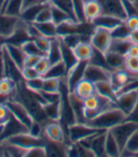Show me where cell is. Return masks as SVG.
I'll list each match as a JSON object with an SVG mask.
<instances>
[{
    "label": "cell",
    "mask_w": 138,
    "mask_h": 157,
    "mask_svg": "<svg viewBox=\"0 0 138 157\" xmlns=\"http://www.w3.org/2000/svg\"><path fill=\"white\" fill-rule=\"evenodd\" d=\"M127 118L128 116L120 108H118L117 106H113L101 112L93 119L86 121V123L97 129L107 131L117 126L119 123L127 120Z\"/></svg>",
    "instance_id": "cell-1"
},
{
    "label": "cell",
    "mask_w": 138,
    "mask_h": 157,
    "mask_svg": "<svg viewBox=\"0 0 138 157\" xmlns=\"http://www.w3.org/2000/svg\"><path fill=\"white\" fill-rule=\"evenodd\" d=\"M4 104L9 110L10 114L16 118L23 126H25L28 131H29L35 119L30 114L29 109L15 98H7L4 100Z\"/></svg>",
    "instance_id": "cell-2"
},
{
    "label": "cell",
    "mask_w": 138,
    "mask_h": 157,
    "mask_svg": "<svg viewBox=\"0 0 138 157\" xmlns=\"http://www.w3.org/2000/svg\"><path fill=\"white\" fill-rule=\"evenodd\" d=\"M104 131L89 125L86 122H75L67 126L68 140L70 143H78L96 136Z\"/></svg>",
    "instance_id": "cell-3"
},
{
    "label": "cell",
    "mask_w": 138,
    "mask_h": 157,
    "mask_svg": "<svg viewBox=\"0 0 138 157\" xmlns=\"http://www.w3.org/2000/svg\"><path fill=\"white\" fill-rule=\"evenodd\" d=\"M138 129V123L132 121V120H125L122 123H119L117 126L113 127L109 131L113 133L114 138L117 139L118 146L123 151L126 144H127L129 138L132 136V134Z\"/></svg>",
    "instance_id": "cell-4"
},
{
    "label": "cell",
    "mask_w": 138,
    "mask_h": 157,
    "mask_svg": "<svg viewBox=\"0 0 138 157\" xmlns=\"http://www.w3.org/2000/svg\"><path fill=\"white\" fill-rule=\"evenodd\" d=\"M112 39V30L101 27H95L90 37V44L95 50L105 54L109 50Z\"/></svg>",
    "instance_id": "cell-5"
},
{
    "label": "cell",
    "mask_w": 138,
    "mask_h": 157,
    "mask_svg": "<svg viewBox=\"0 0 138 157\" xmlns=\"http://www.w3.org/2000/svg\"><path fill=\"white\" fill-rule=\"evenodd\" d=\"M0 141H4L9 144L17 146L19 148L22 149H29L34 146H39V145H45V139L43 136H34L29 132H20L11 136L8 138H5L3 140Z\"/></svg>",
    "instance_id": "cell-6"
},
{
    "label": "cell",
    "mask_w": 138,
    "mask_h": 157,
    "mask_svg": "<svg viewBox=\"0 0 138 157\" xmlns=\"http://www.w3.org/2000/svg\"><path fill=\"white\" fill-rule=\"evenodd\" d=\"M43 137L50 142L65 143V131L61 121L48 120L45 122L43 131Z\"/></svg>",
    "instance_id": "cell-7"
},
{
    "label": "cell",
    "mask_w": 138,
    "mask_h": 157,
    "mask_svg": "<svg viewBox=\"0 0 138 157\" xmlns=\"http://www.w3.org/2000/svg\"><path fill=\"white\" fill-rule=\"evenodd\" d=\"M112 72V70L106 68V67L88 62L85 67L83 78H86V80L92 82L93 83H97L103 81L110 82Z\"/></svg>",
    "instance_id": "cell-8"
},
{
    "label": "cell",
    "mask_w": 138,
    "mask_h": 157,
    "mask_svg": "<svg viewBox=\"0 0 138 157\" xmlns=\"http://www.w3.org/2000/svg\"><path fill=\"white\" fill-rule=\"evenodd\" d=\"M21 18L0 13V36L9 40L16 32Z\"/></svg>",
    "instance_id": "cell-9"
},
{
    "label": "cell",
    "mask_w": 138,
    "mask_h": 157,
    "mask_svg": "<svg viewBox=\"0 0 138 157\" xmlns=\"http://www.w3.org/2000/svg\"><path fill=\"white\" fill-rule=\"evenodd\" d=\"M87 63L88 62L79 61L71 69L67 71L64 82L66 83L68 92H72L78 82H79L84 78V71Z\"/></svg>",
    "instance_id": "cell-10"
},
{
    "label": "cell",
    "mask_w": 138,
    "mask_h": 157,
    "mask_svg": "<svg viewBox=\"0 0 138 157\" xmlns=\"http://www.w3.org/2000/svg\"><path fill=\"white\" fill-rule=\"evenodd\" d=\"M137 101H138V89H132V90L118 94L116 104L126 115L129 116L134 109Z\"/></svg>",
    "instance_id": "cell-11"
},
{
    "label": "cell",
    "mask_w": 138,
    "mask_h": 157,
    "mask_svg": "<svg viewBox=\"0 0 138 157\" xmlns=\"http://www.w3.org/2000/svg\"><path fill=\"white\" fill-rule=\"evenodd\" d=\"M108 131V130H107ZM107 131H102L96 136L87 138L83 141L78 143H82L84 146L89 147L96 154V157H106L105 151V140H106V132Z\"/></svg>",
    "instance_id": "cell-12"
},
{
    "label": "cell",
    "mask_w": 138,
    "mask_h": 157,
    "mask_svg": "<svg viewBox=\"0 0 138 157\" xmlns=\"http://www.w3.org/2000/svg\"><path fill=\"white\" fill-rule=\"evenodd\" d=\"M102 7L103 14L117 16L122 20L127 19L122 0H98Z\"/></svg>",
    "instance_id": "cell-13"
},
{
    "label": "cell",
    "mask_w": 138,
    "mask_h": 157,
    "mask_svg": "<svg viewBox=\"0 0 138 157\" xmlns=\"http://www.w3.org/2000/svg\"><path fill=\"white\" fill-rule=\"evenodd\" d=\"M3 47L10 60L14 63V64L18 67V69L22 71V69L25 67V60L27 57V54L24 52V50L22 49L19 44H15L10 42H7Z\"/></svg>",
    "instance_id": "cell-14"
},
{
    "label": "cell",
    "mask_w": 138,
    "mask_h": 157,
    "mask_svg": "<svg viewBox=\"0 0 138 157\" xmlns=\"http://www.w3.org/2000/svg\"><path fill=\"white\" fill-rule=\"evenodd\" d=\"M133 81L132 77L129 74V72L126 69H121V70H117L113 71L110 78V82L113 86V88L116 90L117 94L121 90V89L127 85L129 82Z\"/></svg>",
    "instance_id": "cell-15"
},
{
    "label": "cell",
    "mask_w": 138,
    "mask_h": 157,
    "mask_svg": "<svg viewBox=\"0 0 138 157\" xmlns=\"http://www.w3.org/2000/svg\"><path fill=\"white\" fill-rule=\"evenodd\" d=\"M124 20L113 16L110 14H103L101 13L98 17H96L93 21L91 22V24L94 27H101V28H105L110 30L114 29L117 27L124 23Z\"/></svg>",
    "instance_id": "cell-16"
},
{
    "label": "cell",
    "mask_w": 138,
    "mask_h": 157,
    "mask_svg": "<svg viewBox=\"0 0 138 157\" xmlns=\"http://www.w3.org/2000/svg\"><path fill=\"white\" fill-rule=\"evenodd\" d=\"M68 101L73 111L76 122H86L84 117L83 99L79 98L74 92H68Z\"/></svg>",
    "instance_id": "cell-17"
},
{
    "label": "cell",
    "mask_w": 138,
    "mask_h": 157,
    "mask_svg": "<svg viewBox=\"0 0 138 157\" xmlns=\"http://www.w3.org/2000/svg\"><path fill=\"white\" fill-rule=\"evenodd\" d=\"M63 94V93H62ZM63 98L55 102L47 103L43 106V110L47 117L52 121H61L63 118Z\"/></svg>",
    "instance_id": "cell-18"
},
{
    "label": "cell",
    "mask_w": 138,
    "mask_h": 157,
    "mask_svg": "<svg viewBox=\"0 0 138 157\" xmlns=\"http://www.w3.org/2000/svg\"><path fill=\"white\" fill-rule=\"evenodd\" d=\"M73 51L78 61L89 62L92 59V57H93L95 49L92 47L90 42L82 41L73 48Z\"/></svg>",
    "instance_id": "cell-19"
},
{
    "label": "cell",
    "mask_w": 138,
    "mask_h": 157,
    "mask_svg": "<svg viewBox=\"0 0 138 157\" xmlns=\"http://www.w3.org/2000/svg\"><path fill=\"white\" fill-rule=\"evenodd\" d=\"M104 58L108 67L112 71L125 69L126 56L113 51H107L104 54Z\"/></svg>",
    "instance_id": "cell-20"
},
{
    "label": "cell",
    "mask_w": 138,
    "mask_h": 157,
    "mask_svg": "<svg viewBox=\"0 0 138 157\" xmlns=\"http://www.w3.org/2000/svg\"><path fill=\"white\" fill-rule=\"evenodd\" d=\"M72 92H74L79 98L84 99L90 96H93L96 94L95 83L86 80V78H82L79 82H78V84L75 86Z\"/></svg>",
    "instance_id": "cell-21"
},
{
    "label": "cell",
    "mask_w": 138,
    "mask_h": 157,
    "mask_svg": "<svg viewBox=\"0 0 138 157\" xmlns=\"http://www.w3.org/2000/svg\"><path fill=\"white\" fill-rule=\"evenodd\" d=\"M95 87H96V93L98 95L110 99L111 101H113L114 103L117 102V94L116 90L113 88L110 82L103 81V82H97V83H95Z\"/></svg>",
    "instance_id": "cell-22"
},
{
    "label": "cell",
    "mask_w": 138,
    "mask_h": 157,
    "mask_svg": "<svg viewBox=\"0 0 138 157\" xmlns=\"http://www.w3.org/2000/svg\"><path fill=\"white\" fill-rule=\"evenodd\" d=\"M102 13V7L98 0H85L84 16L87 23H91L96 17Z\"/></svg>",
    "instance_id": "cell-23"
},
{
    "label": "cell",
    "mask_w": 138,
    "mask_h": 157,
    "mask_svg": "<svg viewBox=\"0 0 138 157\" xmlns=\"http://www.w3.org/2000/svg\"><path fill=\"white\" fill-rule=\"evenodd\" d=\"M132 41L129 38H113L108 51H113L124 56H127V53L132 47Z\"/></svg>",
    "instance_id": "cell-24"
},
{
    "label": "cell",
    "mask_w": 138,
    "mask_h": 157,
    "mask_svg": "<svg viewBox=\"0 0 138 157\" xmlns=\"http://www.w3.org/2000/svg\"><path fill=\"white\" fill-rule=\"evenodd\" d=\"M59 39H60V44H61V49H62V60L64 63L66 68H67V71H68L69 69H71L79 61L74 54L73 48L67 46L66 44H64L60 37H59Z\"/></svg>",
    "instance_id": "cell-25"
},
{
    "label": "cell",
    "mask_w": 138,
    "mask_h": 157,
    "mask_svg": "<svg viewBox=\"0 0 138 157\" xmlns=\"http://www.w3.org/2000/svg\"><path fill=\"white\" fill-rule=\"evenodd\" d=\"M105 151L106 157H119L121 156V150L118 146L117 139L114 138L113 133L108 130L106 132L105 140Z\"/></svg>",
    "instance_id": "cell-26"
},
{
    "label": "cell",
    "mask_w": 138,
    "mask_h": 157,
    "mask_svg": "<svg viewBox=\"0 0 138 157\" xmlns=\"http://www.w3.org/2000/svg\"><path fill=\"white\" fill-rule=\"evenodd\" d=\"M47 57L51 64L56 63L62 60V49L60 44V39L59 37H55L51 39V44L49 50L47 54Z\"/></svg>",
    "instance_id": "cell-27"
},
{
    "label": "cell",
    "mask_w": 138,
    "mask_h": 157,
    "mask_svg": "<svg viewBox=\"0 0 138 157\" xmlns=\"http://www.w3.org/2000/svg\"><path fill=\"white\" fill-rule=\"evenodd\" d=\"M17 86V82L9 77L0 78V96L9 98L13 94Z\"/></svg>",
    "instance_id": "cell-28"
},
{
    "label": "cell",
    "mask_w": 138,
    "mask_h": 157,
    "mask_svg": "<svg viewBox=\"0 0 138 157\" xmlns=\"http://www.w3.org/2000/svg\"><path fill=\"white\" fill-rule=\"evenodd\" d=\"M67 74V68L63 61H60L56 63L50 65L48 73L44 76V78H65Z\"/></svg>",
    "instance_id": "cell-29"
},
{
    "label": "cell",
    "mask_w": 138,
    "mask_h": 157,
    "mask_svg": "<svg viewBox=\"0 0 138 157\" xmlns=\"http://www.w3.org/2000/svg\"><path fill=\"white\" fill-rule=\"evenodd\" d=\"M63 80V78H44V84H43L42 91L45 93L61 92Z\"/></svg>",
    "instance_id": "cell-30"
},
{
    "label": "cell",
    "mask_w": 138,
    "mask_h": 157,
    "mask_svg": "<svg viewBox=\"0 0 138 157\" xmlns=\"http://www.w3.org/2000/svg\"><path fill=\"white\" fill-rule=\"evenodd\" d=\"M136 153H138V129L129 138L123 151L121 152V156H134Z\"/></svg>",
    "instance_id": "cell-31"
},
{
    "label": "cell",
    "mask_w": 138,
    "mask_h": 157,
    "mask_svg": "<svg viewBox=\"0 0 138 157\" xmlns=\"http://www.w3.org/2000/svg\"><path fill=\"white\" fill-rule=\"evenodd\" d=\"M50 8H51V12H52V22L55 25L59 26L63 23H65V22H67V21H70V20L74 21L70 15H69L68 13H66L64 10H63L59 7H57V6L50 3Z\"/></svg>",
    "instance_id": "cell-32"
},
{
    "label": "cell",
    "mask_w": 138,
    "mask_h": 157,
    "mask_svg": "<svg viewBox=\"0 0 138 157\" xmlns=\"http://www.w3.org/2000/svg\"><path fill=\"white\" fill-rule=\"evenodd\" d=\"M37 29H39L42 36L48 37V38H55L58 37L57 33V25H55L52 21L45 22V23H34Z\"/></svg>",
    "instance_id": "cell-33"
},
{
    "label": "cell",
    "mask_w": 138,
    "mask_h": 157,
    "mask_svg": "<svg viewBox=\"0 0 138 157\" xmlns=\"http://www.w3.org/2000/svg\"><path fill=\"white\" fill-rule=\"evenodd\" d=\"M22 4L23 0H8L2 13L9 15L20 17L22 12Z\"/></svg>",
    "instance_id": "cell-34"
},
{
    "label": "cell",
    "mask_w": 138,
    "mask_h": 157,
    "mask_svg": "<svg viewBox=\"0 0 138 157\" xmlns=\"http://www.w3.org/2000/svg\"><path fill=\"white\" fill-rule=\"evenodd\" d=\"M49 2L57 7H59L60 9H62L66 13H68L69 15L71 16V18L79 23L77 18H76V14H75V12H74V7H73V2L72 0H49Z\"/></svg>",
    "instance_id": "cell-35"
},
{
    "label": "cell",
    "mask_w": 138,
    "mask_h": 157,
    "mask_svg": "<svg viewBox=\"0 0 138 157\" xmlns=\"http://www.w3.org/2000/svg\"><path fill=\"white\" fill-rule=\"evenodd\" d=\"M50 21H52V12L50 8V3L48 0H47L44 6L37 13L33 23H45V22H50Z\"/></svg>",
    "instance_id": "cell-36"
},
{
    "label": "cell",
    "mask_w": 138,
    "mask_h": 157,
    "mask_svg": "<svg viewBox=\"0 0 138 157\" xmlns=\"http://www.w3.org/2000/svg\"><path fill=\"white\" fill-rule=\"evenodd\" d=\"M20 47L27 55H36V56H45L37 47L34 39H28L23 42Z\"/></svg>",
    "instance_id": "cell-37"
},
{
    "label": "cell",
    "mask_w": 138,
    "mask_h": 157,
    "mask_svg": "<svg viewBox=\"0 0 138 157\" xmlns=\"http://www.w3.org/2000/svg\"><path fill=\"white\" fill-rule=\"evenodd\" d=\"M125 69L129 72L133 80L138 78V57H128L126 56Z\"/></svg>",
    "instance_id": "cell-38"
},
{
    "label": "cell",
    "mask_w": 138,
    "mask_h": 157,
    "mask_svg": "<svg viewBox=\"0 0 138 157\" xmlns=\"http://www.w3.org/2000/svg\"><path fill=\"white\" fill-rule=\"evenodd\" d=\"M74 12L76 14V18L79 23H87L84 16V3L85 0H72Z\"/></svg>",
    "instance_id": "cell-39"
},
{
    "label": "cell",
    "mask_w": 138,
    "mask_h": 157,
    "mask_svg": "<svg viewBox=\"0 0 138 157\" xmlns=\"http://www.w3.org/2000/svg\"><path fill=\"white\" fill-rule=\"evenodd\" d=\"M48 155V149L45 145H39L34 146L27 150L25 157H47Z\"/></svg>",
    "instance_id": "cell-40"
},
{
    "label": "cell",
    "mask_w": 138,
    "mask_h": 157,
    "mask_svg": "<svg viewBox=\"0 0 138 157\" xmlns=\"http://www.w3.org/2000/svg\"><path fill=\"white\" fill-rule=\"evenodd\" d=\"M26 87L30 91H42L43 89V84H44V77L39 76L35 78H32L29 81H24Z\"/></svg>",
    "instance_id": "cell-41"
},
{
    "label": "cell",
    "mask_w": 138,
    "mask_h": 157,
    "mask_svg": "<svg viewBox=\"0 0 138 157\" xmlns=\"http://www.w3.org/2000/svg\"><path fill=\"white\" fill-rule=\"evenodd\" d=\"M132 30L126 26L125 22L123 24L119 25L114 29L112 30V37L113 38H129Z\"/></svg>",
    "instance_id": "cell-42"
},
{
    "label": "cell",
    "mask_w": 138,
    "mask_h": 157,
    "mask_svg": "<svg viewBox=\"0 0 138 157\" xmlns=\"http://www.w3.org/2000/svg\"><path fill=\"white\" fill-rule=\"evenodd\" d=\"M50 65H51V63L48 61L47 56H42V57L40 58V60H39V62L37 63L35 68H36L37 72L39 73V75L44 77L45 74L48 73Z\"/></svg>",
    "instance_id": "cell-43"
},
{
    "label": "cell",
    "mask_w": 138,
    "mask_h": 157,
    "mask_svg": "<svg viewBox=\"0 0 138 157\" xmlns=\"http://www.w3.org/2000/svg\"><path fill=\"white\" fill-rule=\"evenodd\" d=\"M35 41L37 47L39 48V49L47 56L49 48H50V44H51V38H48V37H44V36H41L39 38L34 39Z\"/></svg>",
    "instance_id": "cell-44"
},
{
    "label": "cell",
    "mask_w": 138,
    "mask_h": 157,
    "mask_svg": "<svg viewBox=\"0 0 138 157\" xmlns=\"http://www.w3.org/2000/svg\"><path fill=\"white\" fill-rule=\"evenodd\" d=\"M21 74L24 81H29L40 76L35 67H28V66H25L24 68L22 69Z\"/></svg>",
    "instance_id": "cell-45"
},
{
    "label": "cell",
    "mask_w": 138,
    "mask_h": 157,
    "mask_svg": "<svg viewBox=\"0 0 138 157\" xmlns=\"http://www.w3.org/2000/svg\"><path fill=\"white\" fill-rule=\"evenodd\" d=\"M10 114L9 110L7 109L6 105L3 102H0V124H4V123L10 118Z\"/></svg>",
    "instance_id": "cell-46"
},
{
    "label": "cell",
    "mask_w": 138,
    "mask_h": 157,
    "mask_svg": "<svg viewBox=\"0 0 138 157\" xmlns=\"http://www.w3.org/2000/svg\"><path fill=\"white\" fill-rule=\"evenodd\" d=\"M125 24L131 30L138 29V15L130 16L125 20Z\"/></svg>",
    "instance_id": "cell-47"
},
{
    "label": "cell",
    "mask_w": 138,
    "mask_h": 157,
    "mask_svg": "<svg viewBox=\"0 0 138 157\" xmlns=\"http://www.w3.org/2000/svg\"><path fill=\"white\" fill-rule=\"evenodd\" d=\"M41 57H42V56L27 55L26 60H25V66H28V67H35Z\"/></svg>",
    "instance_id": "cell-48"
},
{
    "label": "cell",
    "mask_w": 138,
    "mask_h": 157,
    "mask_svg": "<svg viewBox=\"0 0 138 157\" xmlns=\"http://www.w3.org/2000/svg\"><path fill=\"white\" fill-rule=\"evenodd\" d=\"M127 119L138 123V101H137V103H136L134 109L132 110V112L128 116V118H127Z\"/></svg>",
    "instance_id": "cell-49"
},
{
    "label": "cell",
    "mask_w": 138,
    "mask_h": 157,
    "mask_svg": "<svg viewBox=\"0 0 138 157\" xmlns=\"http://www.w3.org/2000/svg\"><path fill=\"white\" fill-rule=\"evenodd\" d=\"M127 56L128 57H138V44H132L127 53Z\"/></svg>",
    "instance_id": "cell-50"
},
{
    "label": "cell",
    "mask_w": 138,
    "mask_h": 157,
    "mask_svg": "<svg viewBox=\"0 0 138 157\" xmlns=\"http://www.w3.org/2000/svg\"><path fill=\"white\" fill-rule=\"evenodd\" d=\"M130 39H131L132 44H138V29H134V30H132L131 34H130Z\"/></svg>",
    "instance_id": "cell-51"
},
{
    "label": "cell",
    "mask_w": 138,
    "mask_h": 157,
    "mask_svg": "<svg viewBox=\"0 0 138 157\" xmlns=\"http://www.w3.org/2000/svg\"><path fill=\"white\" fill-rule=\"evenodd\" d=\"M7 39L6 38H4V37H2V36H0V54H1V51H2V48H3V46L4 44L7 43Z\"/></svg>",
    "instance_id": "cell-52"
},
{
    "label": "cell",
    "mask_w": 138,
    "mask_h": 157,
    "mask_svg": "<svg viewBox=\"0 0 138 157\" xmlns=\"http://www.w3.org/2000/svg\"><path fill=\"white\" fill-rule=\"evenodd\" d=\"M1 127H2V125H1V126H0V132H1Z\"/></svg>",
    "instance_id": "cell-53"
},
{
    "label": "cell",
    "mask_w": 138,
    "mask_h": 157,
    "mask_svg": "<svg viewBox=\"0 0 138 157\" xmlns=\"http://www.w3.org/2000/svg\"><path fill=\"white\" fill-rule=\"evenodd\" d=\"M131 1H132V2H135V0H131Z\"/></svg>",
    "instance_id": "cell-54"
},
{
    "label": "cell",
    "mask_w": 138,
    "mask_h": 157,
    "mask_svg": "<svg viewBox=\"0 0 138 157\" xmlns=\"http://www.w3.org/2000/svg\"><path fill=\"white\" fill-rule=\"evenodd\" d=\"M1 125H3V124H0V126H1Z\"/></svg>",
    "instance_id": "cell-55"
}]
</instances>
